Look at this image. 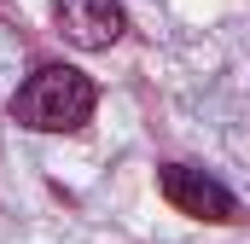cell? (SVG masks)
I'll return each mask as SVG.
<instances>
[{"mask_svg": "<svg viewBox=\"0 0 250 244\" xmlns=\"http://www.w3.org/2000/svg\"><path fill=\"white\" fill-rule=\"evenodd\" d=\"M53 18H59V35L82 53H99V47L123 41V29H128V12L117 0H59Z\"/></svg>", "mask_w": 250, "mask_h": 244, "instance_id": "obj_3", "label": "cell"}, {"mask_svg": "<svg viewBox=\"0 0 250 244\" xmlns=\"http://www.w3.org/2000/svg\"><path fill=\"white\" fill-rule=\"evenodd\" d=\"M99 105V87L70 70V64H41L18 93H12V122L35 128V134H76L82 122L93 117Z\"/></svg>", "mask_w": 250, "mask_h": 244, "instance_id": "obj_1", "label": "cell"}, {"mask_svg": "<svg viewBox=\"0 0 250 244\" xmlns=\"http://www.w3.org/2000/svg\"><path fill=\"white\" fill-rule=\"evenodd\" d=\"M157 192L181 215H192V221H239V198L215 181V175L192 169V163H163L157 169Z\"/></svg>", "mask_w": 250, "mask_h": 244, "instance_id": "obj_2", "label": "cell"}]
</instances>
